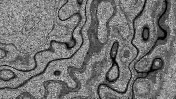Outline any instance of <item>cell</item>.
Instances as JSON below:
<instances>
[{
	"label": "cell",
	"mask_w": 176,
	"mask_h": 99,
	"mask_svg": "<svg viewBox=\"0 0 176 99\" xmlns=\"http://www.w3.org/2000/svg\"><path fill=\"white\" fill-rule=\"evenodd\" d=\"M112 66L107 74L106 79L110 82H113L118 79L120 76V70L118 64L116 60H112Z\"/></svg>",
	"instance_id": "cell-1"
},
{
	"label": "cell",
	"mask_w": 176,
	"mask_h": 99,
	"mask_svg": "<svg viewBox=\"0 0 176 99\" xmlns=\"http://www.w3.org/2000/svg\"><path fill=\"white\" fill-rule=\"evenodd\" d=\"M163 61L160 58H155L153 61L150 69L151 72H154L161 69L163 66Z\"/></svg>",
	"instance_id": "cell-2"
},
{
	"label": "cell",
	"mask_w": 176,
	"mask_h": 99,
	"mask_svg": "<svg viewBox=\"0 0 176 99\" xmlns=\"http://www.w3.org/2000/svg\"><path fill=\"white\" fill-rule=\"evenodd\" d=\"M119 48V44L118 42H114L110 50V57L112 60L116 59Z\"/></svg>",
	"instance_id": "cell-3"
},
{
	"label": "cell",
	"mask_w": 176,
	"mask_h": 99,
	"mask_svg": "<svg viewBox=\"0 0 176 99\" xmlns=\"http://www.w3.org/2000/svg\"><path fill=\"white\" fill-rule=\"evenodd\" d=\"M83 43H84V41H83L82 43L81 44V45L80 46V47H79V48L76 51V52L74 53H73V54H72V56H71L70 57H68V58H61L58 59H57L53 60L50 61V62H48V63L47 64V66L45 68V69H44V70H43V72H41L40 73H39V76H40V75L42 74L43 73H44L46 71V70L48 67V66H49L50 64L52 62H53V61H59V60H67V59H71V58L73 57L74 56L75 54L76 53H77V52H78V51L82 47L83 45Z\"/></svg>",
	"instance_id": "cell-4"
}]
</instances>
